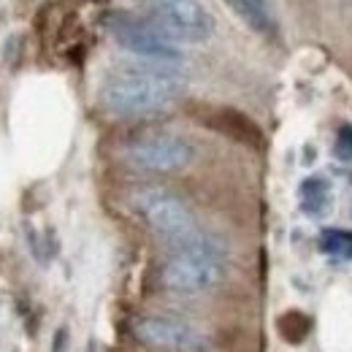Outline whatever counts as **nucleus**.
<instances>
[{
	"instance_id": "obj_1",
	"label": "nucleus",
	"mask_w": 352,
	"mask_h": 352,
	"mask_svg": "<svg viewBox=\"0 0 352 352\" xmlns=\"http://www.w3.org/2000/svg\"><path fill=\"white\" fill-rule=\"evenodd\" d=\"M184 79L168 68H128L109 76L100 87V106L114 117H149L174 106Z\"/></svg>"
},
{
	"instance_id": "obj_2",
	"label": "nucleus",
	"mask_w": 352,
	"mask_h": 352,
	"mask_svg": "<svg viewBox=\"0 0 352 352\" xmlns=\"http://www.w3.org/2000/svg\"><path fill=\"white\" fill-rule=\"evenodd\" d=\"M228 268V247L212 233L179 244L160 265V285L179 296H198L217 287Z\"/></svg>"
},
{
	"instance_id": "obj_3",
	"label": "nucleus",
	"mask_w": 352,
	"mask_h": 352,
	"mask_svg": "<svg viewBox=\"0 0 352 352\" xmlns=\"http://www.w3.org/2000/svg\"><path fill=\"white\" fill-rule=\"evenodd\" d=\"M131 209L155 236H160L163 241H171L174 247L195 239L201 233L192 209L166 187L135 190L131 195Z\"/></svg>"
},
{
	"instance_id": "obj_4",
	"label": "nucleus",
	"mask_w": 352,
	"mask_h": 352,
	"mask_svg": "<svg viewBox=\"0 0 352 352\" xmlns=\"http://www.w3.org/2000/svg\"><path fill=\"white\" fill-rule=\"evenodd\" d=\"M133 336L157 352H209L212 336L192 320L179 314H141L133 322Z\"/></svg>"
},
{
	"instance_id": "obj_5",
	"label": "nucleus",
	"mask_w": 352,
	"mask_h": 352,
	"mask_svg": "<svg viewBox=\"0 0 352 352\" xmlns=\"http://www.w3.org/2000/svg\"><path fill=\"white\" fill-rule=\"evenodd\" d=\"M122 157L128 166L146 171V174H179L195 160V146L184 138L168 131L144 133L133 138L125 146Z\"/></svg>"
},
{
	"instance_id": "obj_6",
	"label": "nucleus",
	"mask_w": 352,
	"mask_h": 352,
	"mask_svg": "<svg viewBox=\"0 0 352 352\" xmlns=\"http://www.w3.org/2000/svg\"><path fill=\"white\" fill-rule=\"evenodd\" d=\"M152 19L155 30L171 44H204L214 33V16L201 0H157Z\"/></svg>"
},
{
	"instance_id": "obj_7",
	"label": "nucleus",
	"mask_w": 352,
	"mask_h": 352,
	"mask_svg": "<svg viewBox=\"0 0 352 352\" xmlns=\"http://www.w3.org/2000/svg\"><path fill=\"white\" fill-rule=\"evenodd\" d=\"M106 30L125 52H131L135 57H144V60L157 63L163 68L182 63V52L168 38H163L155 28L133 19L128 14H109L106 16Z\"/></svg>"
},
{
	"instance_id": "obj_8",
	"label": "nucleus",
	"mask_w": 352,
	"mask_h": 352,
	"mask_svg": "<svg viewBox=\"0 0 352 352\" xmlns=\"http://www.w3.org/2000/svg\"><path fill=\"white\" fill-rule=\"evenodd\" d=\"M230 11L255 33L261 36H274L276 33V19L271 14L268 0H225Z\"/></svg>"
},
{
	"instance_id": "obj_9",
	"label": "nucleus",
	"mask_w": 352,
	"mask_h": 352,
	"mask_svg": "<svg viewBox=\"0 0 352 352\" xmlns=\"http://www.w3.org/2000/svg\"><path fill=\"white\" fill-rule=\"evenodd\" d=\"M298 198H301V209L311 214V217H320L328 212L331 206V187L325 179L320 176H309L304 179V184L298 187Z\"/></svg>"
},
{
	"instance_id": "obj_10",
	"label": "nucleus",
	"mask_w": 352,
	"mask_h": 352,
	"mask_svg": "<svg viewBox=\"0 0 352 352\" xmlns=\"http://www.w3.org/2000/svg\"><path fill=\"white\" fill-rule=\"evenodd\" d=\"M320 250L331 258H344L352 261V230H339V228H325L320 233Z\"/></svg>"
},
{
	"instance_id": "obj_11",
	"label": "nucleus",
	"mask_w": 352,
	"mask_h": 352,
	"mask_svg": "<svg viewBox=\"0 0 352 352\" xmlns=\"http://www.w3.org/2000/svg\"><path fill=\"white\" fill-rule=\"evenodd\" d=\"M309 328H311V325H309L307 314H301V311H287V314L279 320V333H282L285 342H290V344L304 342Z\"/></svg>"
},
{
	"instance_id": "obj_12",
	"label": "nucleus",
	"mask_w": 352,
	"mask_h": 352,
	"mask_svg": "<svg viewBox=\"0 0 352 352\" xmlns=\"http://www.w3.org/2000/svg\"><path fill=\"white\" fill-rule=\"evenodd\" d=\"M333 152H336V157H342V160H352V125H342V128H339Z\"/></svg>"
},
{
	"instance_id": "obj_13",
	"label": "nucleus",
	"mask_w": 352,
	"mask_h": 352,
	"mask_svg": "<svg viewBox=\"0 0 352 352\" xmlns=\"http://www.w3.org/2000/svg\"><path fill=\"white\" fill-rule=\"evenodd\" d=\"M65 336H68V333H65V328H60V331H57V344H54V352H63V347H65Z\"/></svg>"
}]
</instances>
